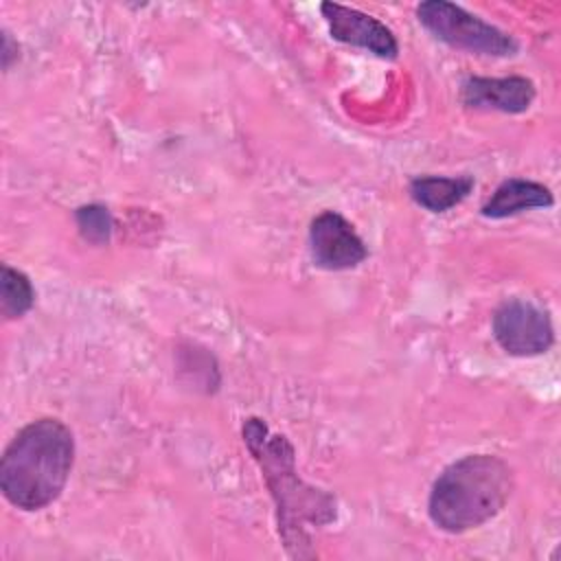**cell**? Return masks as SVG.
Listing matches in <instances>:
<instances>
[{"label":"cell","instance_id":"8fae6325","mask_svg":"<svg viewBox=\"0 0 561 561\" xmlns=\"http://www.w3.org/2000/svg\"><path fill=\"white\" fill-rule=\"evenodd\" d=\"M35 300V289L26 274L9 265L0 267V311L4 320L24 316Z\"/></svg>","mask_w":561,"mask_h":561},{"label":"cell","instance_id":"7a4b0ae2","mask_svg":"<svg viewBox=\"0 0 561 561\" xmlns=\"http://www.w3.org/2000/svg\"><path fill=\"white\" fill-rule=\"evenodd\" d=\"M72 462V432L59 419L31 421L2 454V495L22 511H39L61 495Z\"/></svg>","mask_w":561,"mask_h":561},{"label":"cell","instance_id":"5b68a950","mask_svg":"<svg viewBox=\"0 0 561 561\" xmlns=\"http://www.w3.org/2000/svg\"><path fill=\"white\" fill-rule=\"evenodd\" d=\"M493 335L508 355L517 357L546 353L554 342L548 311L522 298L504 300L495 309Z\"/></svg>","mask_w":561,"mask_h":561},{"label":"cell","instance_id":"8992f818","mask_svg":"<svg viewBox=\"0 0 561 561\" xmlns=\"http://www.w3.org/2000/svg\"><path fill=\"white\" fill-rule=\"evenodd\" d=\"M309 248L313 263L322 270H351L359 265L368 250L355 228L335 210H324L309 226Z\"/></svg>","mask_w":561,"mask_h":561},{"label":"cell","instance_id":"52a82bcc","mask_svg":"<svg viewBox=\"0 0 561 561\" xmlns=\"http://www.w3.org/2000/svg\"><path fill=\"white\" fill-rule=\"evenodd\" d=\"M320 11L329 24V33L333 39L348 44V46L366 48L368 53H373L381 59L397 57V53H399L397 37L377 18L362 13L353 7L337 4V2H322Z\"/></svg>","mask_w":561,"mask_h":561},{"label":"cell","instance_id":"7c38bea8","mask_svg":"<svg viewBox=\"0 0 561 561\" xmlns=\"http://www.w3.org/2000/svg\"><path fill=\"white\" fill-rule=\"evenodd\" d=\"M75 221H77L81 237L94 245H103L112 237L114 221H112L110 210L101 204H88V206L77 208Z\"/></svg>","mask_w":561,"mask_h":561},{"label":"cell","instance_id":"30bf717a","mask_svg":"<svg viewBox=\"0 0 561 561\" xmlns=\"http://www.w3.org/2000/svg\"><path fill=\"white\" fill-rule=\"evenodd\" d=\"M476 186L471 175L440 178V175H421L410 182V197L430 213H445L458 206Z\"/></svg>","mask_w":561,"mask_h":561},{"label":"cell","instance_id":"3957f363","mask_svg":"<svg viewBox=\"0 0 561 561\" xmlns=\"http://www.w3.org/2000/svg\"><path fill=\"white\" fill-rule=\"evenodd\" d=\"M513 493L511 467L491 454H469L454 460L436 478L427 500L430 519L458 535L493 519Z\"/></svg>","mask_w":561,"mask_h":561},{"label":"cell","instance_id":"277c9868","mask_svg":"<svg viewBox=\"0 0 561 561\" xmlns=\"http://www.w3.org/2000/svg\"><path fill=\"white\" fill-rule=\"evenodd\" d=\"M416 18L436 39L451 48L486 57H511L517 53L513 35L469 13L460 4L427 0L416 7Z\"/></svg>","mask_w":561,"mask_h":561},{"label":"cell","instance_id":"4fadbf2b","mask_svg":"<svg viewBox=\"0 0 561 561\" xmlns=\"http://www.w3.org/2000/svg\"><path fill=\"white\" fill-rule=\"evenodd\" d=\"M13 59H18V44H13L11 35L7 31H2V68L9 70Z\"/></svg>","mask_w":561,"mask_h":561},{"label":"cell","instance_id":"ba28073f","mask_svg":"<svg viewBox=\"0 0 561 561\" xmlns=\"http://www.w3.org/2000/svg\"><path fill=\"white\" fill-rule=\"evenodd\" d=\"M537 96L535 83L526 77H467L460 85V99L473 110H495L504 114L526 112Z\"/></svg>","mask_w":561,"mask_h":561},{"label":"cell","instance_id":"6da1fadb","mask_svg":"<svg viewBox=\"0 0 561 561\" xmlns=\"http://www.w3.org/2000/svg\"><path fill=\"white\" fill-rule=\"evenodd\" d=\"M243 443L256 460L276 506L278 537L291 559H313L309 528H322L337 517L333 493L307 484L296 471L294 445L283 434H272L263 419L243 423Z\"/></svg>","mask_w":561,"mask_h":561},{"label":"cell","instance_id":"9c48e42d","mask_svg":"<svg viewBox=\"0 0 561 561\" xmlns=\"http://www.w3.org/2000/svg\"><path fill=\"white\" fill-rule=\"evenodd\" d=\"M552 204L554 197L546 184L524 178H508L482 204L480 213L489 219H504L530 208H548Z\"/></svg>","mask_w":561,"mask_h":561}]
</instances>
